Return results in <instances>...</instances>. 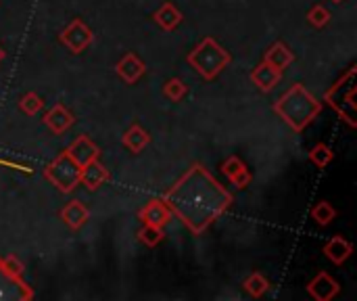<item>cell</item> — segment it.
<instances>
[{"mask_svg":"<svg viewBox=\"0 0 357 301\" xmlns=\"http://www.w3.org/2000/svg\"><path fill=\"white\" fill-rule=\"evenodd\" d=\"M161 199L195 237L209 230L234 201L203 163H192Z\"/></svg>","mask_w":357,"mask_h":301,"instance_id":"obj_1","label":"cell"},{"mask_svg":"<svg viewBox=\"0 0 357 301\" xmlns=\"http://www.w3.org/2000/svg\"><path fill=\"white\" fill-rule=\"evenodd\" d=\"M320 111H322V103L303 84H293L274 103V113L293 132H303L320 115Z\"/></svg>","mask_w":357,"mask_h":301,"instance_id":"obj_2","label":"cell"},{"mask_svg":"<svg viewBox=\"0 0 357 301\" xmlns=\"http://www.w3.org/2000/svg\"><path fill=\"white\" fill-rule=\"evenodd\" d=\"M186 63L207 82L215 80L230 63H232V54L218 44L215 38L207 36L203 38L186 57Z\"/></svg>","mask_w":357,"mask_h":301,"instance_id":"obj_3","label":"cell"},{"mask_svg":"<svg viewBox=\"0 0 357 301\" xmlns=\"http://www.w3.org/2000/svg\"><path fill=\"white\" fill-rule=\"evenodd\" d=\"M356 75L357 67L351 65L345 75L337 80V84L326 92L324 101L341 115V119L349 126L357 128V103H356Z\"/></svg>","mask_w":357,"mask_h":301,"instance_id":"obj_4","label":"cell"},{"mask_svg":"<svg viewBox=\"0 0 357 301\" xmlns=\"http://www.w3.org/2000/svg\"><path fill=\"white\" fill-rule=\"evenodd\" d=\"M44 176L46 180L56 186L61 193L69 195L73 193L77 186H79V180H82V168L75 166L71 161V157L63 151L56 159H52L46 168H44Z\"/></svg>","mask_w":357,"mask_h":301,"instance_id":"obj_5","label":"cell"},{"mask_svg":"<svg viewBox=\"0 0 357 301\" xmlns=\"http://www.w3.org/2000/svg\"><path fill=\"white\" fill-rule=\"evenodd\" d=\"M59 40L73 52V54H82L94 40V31L82 21V19H73L59 36Z\"/></svg>","mask_w":357,"mask_h":301,"instance_id":"obj_6","label":"cell"},{"mask_svg":"<svg viewBox=\"0 0 357 301\" xmlns=\"http://www.w3.org/2000/svg\"><path fill=\"white\" fill-rule=\"evenodd\" d=\"M65 153L71 157V161L79 168H86L90 161L100 157V149L96 147L94 140H90V136H77L67 149Z\"/></svg>","mask_w":357,"mask_h":301,"instance_id":"obj_7","label":"cell"},{"mask_svg":"<svg viewBox=\"0 0 357 301\" xmlns=\"http://www.w3.org/2000/svg\"><path fill=\"white\" fill-rule=\"evenodd\" d=\"M4 300H33V291L23 283V279H13V277L0 266V301Z\"/></svg>","mask_w":357,"mask_h":301,"instance_id":"obj_8","label":"cell"},{"mask_svg":"<svg viewBox=\"0 0 357 301\" xmlns=\"http://www.w3.org/2000/svg\"><path fill=\"white\" fill-rule=\"evenodd\" d=\"M341 291V285L328 274V272H318L310 283H307V293L316 301H333Z\"/></svg>","mask_w":357,"mask_h":301,"instance_id":"obj_9","label":"cell"},{"mask_svg":"<svg viewBox=\"0 0 357 301\" xmlns=\"http://www.w3.org/2000/svg\"><path fill=\"white\" fill-rule=\"evenodd\" d=\"M115 71H117V75H119L128 86H132V84H136V82L144 75L146 65H144V61H142L136 52H126V54L117 61Z\"/></svg>","mask_w":357,"mask_h":301,"instance_id":"obj_10","label":"cell"},{"mask_svg":"<svg viewBox=\"0 0 357 301\" xmlns=\"http://www.w3.org/2000/svg\"><path fill=\"white\" fill-rule=\"evenodd\" d=\"M138 218H140L144 224L163 228V226L169 224V220L174 218V214L169 212V207L165 205L163 199H153V201H149V203L138 212Z\"/></svg>","mask_w":357,"mask_h":301,"instance_id":"obj_11","label":"cell"},{"mask_svg":"<svg viewBox=\"0 0 357 301\" xmlns=\"http://www.w3.org/2000/svg\"><path fill=\"white\" fill-rule=\"evenodd\" d=\"M44 124H46V128L50 130V132H54V134H65L73 124H75V117H73V113L63 105V103H56L52 109H48L46 113H44V119H42Z\"/></svg>","mask_w":357,"mask_h":301,"instance_id":"obj_12","label":"cell"},{"mask_svg":"<svg viewBox=\"0 0 357 301\" xmlns=\"http://www.w3.org/2000/svg\"><path fill=\"white\" fill-rule=\"evenodd\" d=\"M222 172L226 174V178L236 186V189H247L253 180L247 163L238 157V155H230L224 163H222Z\"/></svg>","mask_w":357,"mask_h":301,"instance_id":"obj_13","label":"cell"},{"mask_svg":"<svg viewBox=\"0 0 357 301\" xmlns=\"http://www.w3.org/2000/svg\"><path fill=\"white\" fill-rule=\"evenodd\" d=\"M282 80V71L272 67L270 63L261 61L253 71H251V82L261 90V92H270L278 86V82Z\"/></svg>","mask_w":357,"mask_h":301,"instance_id":"obj_14","label":"cell"},{"mask_svg":"<svg viewBox=\"0 0 357 301\" xmlns=\"http://www.w3.org/2000/svg\"><path fill=\"white\" fill-rule=\"evenodd\" d=\"M121 145L132 153V155H140L149 145H151V134L140 126V124H132L126 134L121 136Z\"/></svg>","mask_w":357,"mask_h":301,"instance_id":"obj_15","label":"cell"},{"mask_svg":"<svg viewBox=\"0 0 357 301\" xmlns=\"http://www.w3.org/2000/svg\"><path fill=\"white\" fill-rule=\"evenodd\" d=\"M88 218H90V210L82 201H69L61 210V220L69 230H79L88 222Z\"/></svg>","mask_w":357,"mask_h":301,"instance_id":"obj_16","label":"cell"},{"mask_svg":"<svg viewBox=\"0 0 357 301\" xmlns=\"http://www.w3.org/2000/svg\"><path fill=\"white\" fill-rule=\"evenodd\" d=\"M109 178H111L109 170H107L98 159H94V161H90L86 168H82V180H79V182H82L88 191H98Z\"/></svg>","mask_w":357,"mask_h":301,"instance_id":"obj_17","label":"cell"},{"mask_svg":"<svg viewBox=\"0 0 357 301\" xmlns=\"http://www.w3.org/2000/svg\"><path fill=\"white\" fill-rule=\"evenodd\" d=\"M153 19H155V23H157L163 31H174V29L182 23L184 17H182L180 8H178L176 4L165 2V4H161V6L155 10Z\"/></svg>","mask_w":357,"mask_h":301,"instance_id":"obj_18","label":"cell"},{"mask_svg":"<svg viewBox=\"0 0 357 301\" xmlns=\"http://www.w3.org/2000/svg\"><path fill=\"white\" fill-rule=\"evenodd\" d=\"M351 254H354V245H351L347 239H343V237H333V239L324 245V256H326L333 264H337V266L345 264V262L351 258Z\"/></svg>","mask_w":357,"mask_h":301,"instance_id":"obj_19","label":"cell"},{"mask_svg":"<svg viewBox=\"0 0 357 301\" xmlns=\"http://www.w3.org/2000/svg\"><path fill=\"white\" fill-rule=\"evenodd\" d=\"M264 61H266V63H270L272 67H276V69L284 71V69L295 61V54L291 52V48H289L284 42H274V44L266 50Z\"/></svg>","mask_w":357,"mask_h":301,"instance_id":"obj_20","label":"cell"},{"mask_svg":"<svg viewBox=\"0 0 357 301\" xmlns=\"http://www.w3.org/2000/svg\"><path fill=\"white\" fill-rule=\"evenodd\" d=\"M243 287H245V291H247L251 298L261 300V298L270 291V281H268L261 272H253V274H249V277L245 279Z\"/></svg>","mask_w":357,"mask_h":301,"instance_id":"obj_21","label":"cell"},{"mask_svg":"<svg viewBox=\"0 0 357 301\" xmlns=\"http://www.w3.org/2000/svg\"><path fill=\"white\" fill-rule=\"evenodd\" d=\"M186 94H188V86H186V82L180 80V78H172V80H167V82L163 84V96H165L167 101H172V103L182 101Z\"/></svg>","mask_w":357,"mask_h":301,"instance_id":"obj_22","label":"cell"},{"mask_svg":"<svg viewBox=\"0 0 357 301\" xmlns=\"http://www.w3.org/2000/svg\"><path fill=\"white\" fill-rule=\"evenodd\" d=\"M312 218L316 220L318 226H328L337 218V210L328 201H320L312 207Z\"/></svg>","mask_w":357,"mask_h":301,"instance_id":"obj_23","label":"cell"},{"mask_svg":"<svg viewBox=\"0 0 357 301\" xmlns=\"http://www.w3.org/2000/svg\"><path fill=\"white\" fill-rule=\"evenodd\" d=\"M307 21H310V25L312 27H316V29H324L328 23H331V10L324 6V4H314L310 10H307Z\"/></svg>","mask_w":357,"mask_h":301,"instance_id":"obj_24","label":"cell"},{"mask_svg":"<svg viewBox=\"0 0 357 301\" xmlns=\"http://www.w3.org/2000/svg\"><path fill=\"white\" fill-rule=\"evenodd\" d=\"M333 159H335V153H333V149L326 147L324 142L316 145V147L310 151V161H312L314 166H318L320 170H324L326 166H331Z\"/></svg>","mask_w":357,"mask_h":301,"instance_id":"obj_25","label":"cell"},{"mask_svg":"<svg viewBox=\"0 0 357 301\" xmlns=\"http://www.w3.org/2000/svg\"><path fill=\"white\" fill-rule=\"evenodd\" d=\"M163 239H165L163 228H157V226L144 224V226L138 230V241H140V243H144L146 247H157Z\"/></svg>","mask_w":357,"mask_h":301,"instance_id":"obj_26","label":"cell"},{"mask_svg":"<svg viewBox=\"0 0 357 301\" xmlns=\"http://www.w3.org/2000/svg\"><path fill=\"white\" fill-rule=\"evenodd\" d=\"M42 107H44V101H42V96L36 94V92H27V94H23L21 101H19V109H21L25 115H38V113L42 111Z\"/></svg>","mask_w":357,"mask_h":301,"instance_id":"obj_27","label":"cell"},{"mask_svg":"<svg viewBox=\"0 0 357 301\" xmlns=\"http://www.w3.org/2000/svg\"><path fill=\"white\" fill-rule=\"evenodd\" d=\"M0 266L13 277V279H23V272H25V266L23 262L17 258V256H6V258H0Z\"/></svg>","mask_w":357,"mask_h":301,"instance_id":"obj_28","label":"cell"},{"mask_svg":"<svg viewBox=\"0 0 357 301\" xmlns=\"http://www.w3.org/2000/svg\"><path fill=\"white\" fill-rule=\"evenodd\" d=\"M4 57H6V52H4V48H2V46H0V63H2V61H4Z\"/></svg>","mask_w":357,"mask_h":301,"instance_id":"obj_29","label":"cell"},{"mask_svg":"<svg viewBox=\"0 0 357 301\" xmlns=\"http://www.w3.org/2000/svg\"><path fill=\"white\" fill-rule=\"evenodd\" d=\"M333 2H337V4H341V2H343V0H333Z\"/></svg>","mask_w":357,"mask_h":301,"instance_id":"obj_30","label":"cell"}]
</instances>
